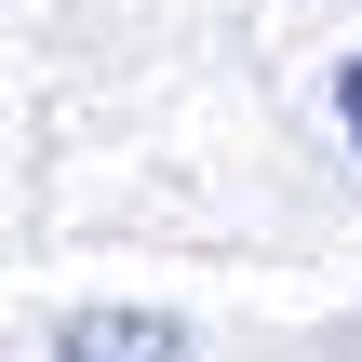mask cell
I'll return each mask as SVG.
<instances>
[{
    "instance_id": "6da1fadb",
    "label": "cell",
    "mask_w": 362,
    "mask_h": 362,
    "mask_svg": "<svg viewBox=\"0 0 362 362\" xmlns=\"http://www.w3.org/2000/svg\"><path fill=\"white\" fill-rule=\"evenodd\" d=\"M175 349H188L175 309H81V322H54V362H175Z\"/></svg>"
},
{
    "instance_id": "7a4b0ae2",
    "label": "cell",
    "mask_w": 362,
    "mask_h": 362,
    "mask_svg": "<svg viewBox=\"0 0 362 362\" xmlns=\"http://www.w3.org/2000/svg\"><path fill=\"white\" fill-rule=\"evenodd\" d=\"M336 121H349V148H362V54L336 67Z\"/></svg>"
}]
</instances>
